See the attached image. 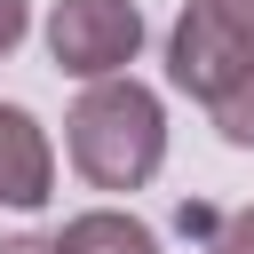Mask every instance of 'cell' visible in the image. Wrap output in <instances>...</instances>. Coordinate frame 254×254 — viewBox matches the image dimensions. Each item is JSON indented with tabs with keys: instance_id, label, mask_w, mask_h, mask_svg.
<instances>
[{
	"instance_id": "8992f818",
	"label": "cell",
	"mask_w": 254,
	"mask_h": 254,
	"mask_svg": "<svg viewBox=\"0 0 254 254\" xmlns=\"http://www.w3.org/2000/svg\"><path fill=\"white\" fill-rule=\"evenodd\" d=\"M175 230H183V238H198V254H254V198H246V206L183 198V206H175Z\"/></svg>"
},
{
	"instance_id": "ba28073f",
	"label": "cell",
	"mask_w": 254,
	"mask_h": 254,
	"mask_svg": "<svg viewBox=\"0 0 254 254\" xmlns=\"http://www.w3.org/2000/svg\"><path fill=\"white\" fill-rule=\"evenodd\" d=\"M24 32H32V8H24V0H0V64L16 56V40H24Z\"/></svg>"
},
{
	"instance_id": "9c48e42d",
	"label": "cell",
	"mask_w": 254,
	"mask_h": 254,
	"mask_svg": "<svg viewBox=\"0 0 254 254\" xmlns=\"http://www.w3.org/2000/svg\"><path fill=\"white\" fill-rule=\"evenodd\" d=\"M206 8H214V16H222V24H230L246 48H254V0H206Z\"/></svg>"
},
{
	"instance_id": "6da1fadb",
	"label": "cell",
	"mask_w": 254,
	"mask_h": 254,
	"mask_svg": "<svg viewBox=\"0 0 254 254\" xmlns=\"http://www.w3.org/2000/svg\"><path fill=\"white\" fill-rule=\"evenodd\" d=\"M64 151L95 190H143L167 167V103L143 79H95L64 119Z\"/></svg>"
},
{
	"instance_id": "277c9868",
	"label": "cell",
	"mask_w": 254,
	"mask_h": 254,
	"mask_svg": "<svg viewBox=\"0 0 254 254\" xmlns=\"http://www.w3.org/2000/svg\"><path fill=\"white\" fill-rule=\"evenodd\" d=\"M56 198V151H48V127L24 111V103H0V206H48Z\"/></svg>"
},
{
	"instance_id": "52a82bcc",
	"label": "cell",
	"mask_w": 254,
	"mask_h": 254,
	"mask_svg": "<svg viewBox=\"0 0 254 254\" xmlns=\"http://www.w3.org/2000/svg\"><path fill=\"white\" fill-rule=\"evenodd\" d=\"M206 119H214V135H222L230 151H254V79H238V87H230Z\"/></svg>"
},
{
	"instance_id": "7a4b0ae2",
	"label": "cell",
	"mask_w": 254,
	"mask_h": 254,
	"mask_svg": "<svg viewBox=\"0 0 254 254\" xmlns=\"http://www.w3.org/2000/svg\"><path fill=\"white\" fill-rule=\"evenodd\" d=\"M143 48V8L135 0H56L48 8V56L71 71V79H127Z\"/></svg>"
},
{
	"instance_id": "5b68a950",
	"label": "cell",
	"mask_w": 254,
	"mask_h": 254,
	"mask_svg": "<svg viewBox=\"0 0 254 254\" xmlns=\"http://www.w3.org/2000/svg\"><path fill=\"white\" fill-rule=\"evenodd\" d=\"M56 254H159V230L119 214V206H95V214H71L56 230Z\"/></svg>"
},
{
	"instance_id": "30bf717a",
	"label": "cell",
	"mask_w": 254,
	"mask_h": 254,
	"mask_svg": "<svg viewBox=\"0 0 254 254\" xmlns=\"http://www.w3.org/2000/svg\"><path fill=\"white\" fill-rule=\"evenodd\" d=\"M0 254H56V238H32L24 230V238H0Z\"/></svg>"
},
{
	"instance_id": "3957f363",
	"label": "cell",
	"mask_w": 254,
	"mask_h": 254,
	"mask_svg": "<svg viewBox=\"0 0 254 254\" xmlns=\"http://www.w3.org/2000/svg\"><path fill=\"white\" fill-rule=\"evenodd\" d=\"M167 79L190 95V103H222L238 79H254V48L206 8V0H190L183 16H175V32H167Z\"/></svg>"
}]
</instances>
